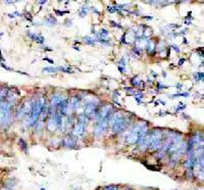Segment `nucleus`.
I'll return each mask as SVG.
<instances>
[{
  "label": "nucleus",
  "instance_id": "obj_2",
  "mask_svg": "<svg viewBox=\"0 0 204 190\" xmlns=\"http://www.w3.org/2000/svg\"><path fill=\"white\" fill-rule=\"evenodd\" d=\"M148 133V127L145 123H139L138 125H136L134 127L131 132L129 133V135L127 136V143L129 144H135L138 142L139 138L142 136V135H145Z\"/></svg>",
  "mask_w": 204,
  "mask_h": 190
},
{
  "label": "nucleus",
  "instance_id": "obj_28",
  "mask_svg": "<svg viewBox=\"0 0 204 190\" xmlns=\"http://www.w3.org/2000/svg\"><path fill=\"white\" fill-rule=\"evenodd\" d=\"M107 10H108L109 12H116V9H114V6H108L107 7Z\"/></svg>",
  "mask_w": 204,
  "mask_h": 190
},
{
  "label": "nucleus",
  "instance_id": "obj_33",
  "mask_svg": "<svg viewBox=\"0 0 204 190\" xmlns=\"http://www.w3.org/2000/svg\"><path fill=\"white\" fill-rule=\"evenodd\" d=\"M44 59H45V60H47V61H49L50 64H54V63H53V60L49 59V58H44Z\"/></svg>",
  "mask_w": 204,
  "mask_h": 190
},
{
  "label": "nucleus",
  "instance_id": "obj_22",
  "mask_svg": "<svg viewBox=\"0 0 204 190\" xmlns=\"http://www.w3.org/2000/svg\"><path fill=\"white\" fill-rule=\"evenodd\" d=\"M194 77H195L196 81H203V79H204V75H203V73H202V72H198V73H196V74L194 75Z\"/></svg>",
  "mask_w": 204,
  "mask_h": 190
},
{
  "label": "nucleus",
  "instance_id": "obj_8",
  "mask_svg": "<svg viewBox=\"0 0 204 190\" xmlns=\"http://www.w3.org/2000/svg\"><path fill=\"white\" fill-rule=\"evenodd\" d=\"M61 144L64 147L73 148L76 146V140H75V138L72 136H65L64 139L61 140Z\"/></svg>",
  "mask_w": 204,
  "mask_h": 190
},
{
  "label": "nucleus",
  "instance_id": "obj_13",
  "mask_svg": "<svg viewBox=\"0 0 204 190\" xmlns=\"http://www.w3.org/2000/svg\"><path fill=\"white\" fill-rule=\"evenodd\" d=\"M80 101H81V97L80 96H74L70 99V105H72L73 109H78L80 105Z\"/></svg>",
  "mask_w": 204,
  "mask_h": 190
},
{
  "label": "nucleus",
  "instance_id": "obj_25",
  "mask_svg": "<svg viewBox=\"0 0 204 190\" xmlns=\"http://www.w3.org/2000/svg\"><path fill=\"white\" fill-rule=\"evenodd\" d=\"M55 13H56L57 16H64V14L69 13V10H65V12H60V10H57V9H55Z\"/></svg>",
  "mask_w": 204,
  "mask_h": 190
},
{
  "label": "nucleus",
  "instance_id": "obj_6",
  "mask_svg": "<svg viewBox=\"0 0 204 190\" xmlns=\"http://www.w3.org/2000/svg\"><path fill=\"white\" fill-rule=\"evenodd\" d=\"M108 127V120H99L97 124H96L94 133L97 137L102 136L105 133V131Z\"/></svg>",
  "mask_w": 204,
  "mask_h": 190
},
{
  "label": "nucleus",
  "instance_id": "obj_20",
  "mask_svg": "<svg viewBox=\"0 0 204 190\" xmlns=\"http://www.w3.org/2000/svg\"><path fill=\"white\" fill-rule=\"evenodd\" d=\"M152 34V29L149 27H145V30H143V38H148L150 37Z\"/></svg>",
  "mask_w": 204,
  "mask_h": 190
},
{
  "label": "nucleus",
  "instance_id": "obj_35",
  "mask_svg": "<svg viewBox=\"0 0 204 190\" xmlns=\"http://www.w3.org/2000/svg\"><path fill=\"white\" fill-rule=\"evenodd\" d=\"M124 190H135V189H133V188H130V187H128V188H125Z\"/></svg>",
  "mask_w": 204,
  "mask_h": 190
},
{
  "label": "nucleus",
  "instance_id": "obj_31",
  "mask_svg": "<svg viewBox=\"0 0 204 190\" xmlns=\"http://www.w3.org/2000/svg\"><path fill=\"white\" fill-rule=\"evenodd\" d=\"M26 17H27V20H29L30 21H32V16L30 13H26Z\"/></svg>",
  "mask_w": 204,
  "mask_h": 190
},
{
  "label": "nucleus",
  "instance_id": "obj_5",
  "mask_svg": "<svg viewBox=\"0 0 204 190\" xmlns=\"http://www.w3.org/2000/svg\"><path fill=\"white\" fill-rule=\"evenodd\" d=\"M112 112H113V107L110 104L103 105L101 108L98 109L97 114H96V118L99 120H108L113 115Z\"/></svg>",
  "mask_w": 204,
  "mask_h": 190
},
{
  "label": "nucleus",
  "instance_id": "obj_1",
  "mask_svg": "<svg viewBox=\"0 0 204 190\" xmlns=\"http://www.w3.org/2000/svg\"><path fill=\"white\" fill-rule=\"evenodd\" d=\"M109 124L114 133L121 134L128 128L130 120L126 116L122 115L121 112H116V114H113L111 116Z\"/></svg>",
  "mask_w": 204,
  "mask_h": 190
},
{
  "label": "nucleus",
  "instance_id": "obj_34",
  "mask_svg": "<svg viewBox=\"0 0 204 190\" xmlns=\"http://www.w3.org/2000/svg\"><path fill=\"white\" fill-rule=\"evenodd\" d=\"M144 19H147V20H152L153 19V17H143Z\"/></svg>",
  "mask_w": 204,
  "mask_h": 190
},
{
  "label": "nucleus",
  "instance_id": "obj_16",
  "mask_svg": "<svg viewBox=\"0 0 204 190\" xmlns=\"http://www.w3.org/2000/svg\"><path fill=\"white\" fill-rule=\"evenodd\" d=\"M47 129L49 131H55L57 129V125H56V123H55V121H54L53 118L50 119L47 122Z\"/></svg>",
  "mask_w": 204,
  "mask_h": 190
},
{
  "label": "nucleus",
  "instance_id": "obj_9",
  "mask_svg": "<svg viewBox=\"0 0 204 190\" xmlns=\"http://www.w3.org/2000/svg\"><path fill=\"white\" fill-rule=\"evenodd\" d=\"M85 125H82V124L77 123L75 127H74V131H73V134L75 135L76 137H81L83 136L84 133H85Z\"/></svg>",
  "mask_w": 204,
  "mask_h": 190
},
{
  "label": "nucleus",
  "instance_id": "obj_12",
  "mask_svg": "<svg viewBox=\"0 0 204 190\" xmlns=\"http://www.w3.org/2000/svg\"><path fill=\"white\" fill-rule=\"evenodd\" d=\"M64 99V97L62 96L61 94H54L52 98H51V105H52V107H56L59 102L62 101Z\"/></svg>",
  "mask_w": 204,
  "mask_h": 190
},
{
  "label": "nucleus",
  "instance_id": "obj_10",
  "mask_svg": "<svg viewBox=\"0 0 204 190\" xmlns=\"http://www.w3.org/2000/svg\"><path fill=\"white\" fill-rule=\"evenodd\" d=\"M56 107L59 108V112H60L62 116L65 115L66 112H68V108H69V101H68V99H65V98H64V100L59 102Z\"/></svg>",
  "mask_w": 204,
  "mask_h": 190
},
{
  "label": "nucleus",
  "instance_id": "obj_32",
  "mask_svg": "<svg viewBox=\"0 0 204 190\" xmlns=\"http://www.w3.org/2000/svg\"><path fill=\"white\" fill-rule=\"evenodd\" d=\"M184 63H185V58H181L180 61H179V64H180V65H182V64H183Z\"/></svg>",
  "mask_w": 204,
  "mask_h": 190
},
{
  "label": "nucleus",
  "instance_id": "obj_38",
  "mask_svg": "<svg viewBox=\"0 0 204 190\" xmlns=\"http://www.w3.org/2000/svg\"><path fill=\"white\" fill-rule=\"evenodd\" d=\"M41 190H44V189H43V188H42V189H41Z\"/></svg>",
  "mask_w": 204,
  "mask_h": 190
},
{
  "label": "nucleus",
  "instance_id": "obj_24",
  "mask_svg": "<svg viewBox=\"0 0 204 190\" xmlns=\"http://www.w3.org/2000/svg\"><path fill=\"white\" fill-rule=\"evenodd\" d=\"M103 190H120V186H117V185H108V186H106V187H104V189Z\"/></svg>",
  "mask_w": 204,
  "mask_h": 190
},
{
  "label": "nucleus",
  "instance_id": "obj_4",
  "mask_svg": "<svg viewBox=\"0 0 204 190\" xmlns=\"http://www.w3.org/2000/svg\"><path fill=\"white\" fill-rule=\"evenodd\" d=\"M42 112V107H40L39 102L35 101L32 103V111L30 114V126H34L38 122V119Z\"/></svg>",
  "mask_w": 204,
  "mask_h": 190
},
{
  "label": "nucleus",
  "instance_id": "obj_11",
  "mask_svg": "<svg viewBox=\"0 0 204 190\" xmlns=\"http://www.w3.org/2000/svg\"><path fill=\"white\" fill-rule=\"evenodd\" d=\"M28 36L30 38H31L33 41H35L37 43H44V41H45V39H44V37L42 35H40V34H37V33H31V32H28Z\"/></svg>",
  "mask_w": 204,
  "mask_h": 190
},
{
  "label": "nucleus",
  "instance_id": "obj_7",
  "mask_svg": "<svg viewBox=\"0 0 204 190\" xmlns=\"http://www.w3.org/2000/svg\"><path fill=\"white\" fill-rule=\"evenodd\" d=\"M137 143L139 144V147L141 150H146L148 148V146H149V133H147L145 135H142Z\"/></svg>",
  "mask_w": 204,
  "mask_h": 190
},
{
  "label": "nucleus",
  "instance_id": "obj_37",
  "mask_svg": "<svg viewBox=\"0 0 204 190\" xmlns=\"http://www.w3.org/2000/svg\"><path fill=\"white\" fill-rule=\"evenodd\" d=\"M74 190H79V189H78V188H76V189H74Z\"/></svg>",
  "mask_w": 204,
  "mask_h": 190
},
{
  "label": "nucleus",
  "instance_id": "obj_19",
  "mask_svg": "<svg viewBox=\"0 0 204 190\" xmlns=\"http://www.w3.org/2000/svg\"><path fill=\"white\" fill-rule=\"evenodd\" d=\"M88 12H89V7H88V6H83V7H82V8L80 9L79 14H80L81 17H84L87 16Z\"/></svg>",
  "mask_w": 204,
  "mask_h": 190
},
{
  "label": "nucleus",
  "instance_id": "obj_3",
  "mask_svg": "<svg viewBox=\"0 0 204 190\" xmlns=\"http://www.w3.org/2000/svg\"><path fill=\"white\" fill-rule=\"evenodd\" d=\"M163 140H164V138H163L161 130H153L151 133H149V146H148V148L152 149V150L161 149Z\"/></svg>",
  "mask_w": 204,
  "mask_h": 190
},
{
  "label": "nucleus",
  "instance_id": "obj_26",
  "mask_svg": "<svg viewBox=\"0 0 204 190\" xmlns=\"http://www.w3.org/2000/svg\"><path fill=\"white\" fill-rule=\"evenodd\" d=\"M184 108H186V104H184V103H180L179 104V107H178L176 108V111L177 112H179V111H182V109H184Z\"/></svg>",
  "mask_w": 204,
  "mask_h": 190
},
{
  "label": "nucleus",
  "instance_id": "obj_14",
  "mask_svg": "<svg viewBox=\"0 0 204 190\" xmlns=\"http://www.w3.org/2000/svg\"><path fill=\"white\" fill-rule=\"evenodd\" d=\"M44 24H45V26H47V27H52V26H55L57 24V21L52 16H49L48 17H46L45 21H44Z\"/></svg>",
  "mask_w": 204,
  "mask_h": 190
},
{
  "label": "nucleus",
  "instance_id": "obj_21",
  "mask_svg": "<svg viewBox=\"0 0 204 190\" xmlns=\"http://www.w3.org/2000/svg\"><path fill=\"white\" fill-rule=\"evenodd\" d=\"M85 39V42L87 43V44H90V45H94L96 43V40L94 38L90 37V36H86V37H84Z\"/></svg>",
  "mask_w": 204,
  "mask_h": 190
},
{
  "label": "nucleus",
  "instance_id": "obj_15",
  "mask_svg": "<svg viewBox=\"0 0 204 190\" xmlns=\"http://www.w3.org/2000/svg\"><path fill=\"white\" fill-rule=\"evenodd\" d=\"M53 119L55 121V123H56L57 128H61L62 127V115L60 112H55Z\"/></svg>",
  "mask_w": 204,
  "mask_h": 190
},
{
  "label": "nucleus",
  "instance_id": "obj_27",
  "mask_svg": "<svg viewBox=\"0 0 204 190\" xmlns=\"http://www.w3.org/2000/svg\"><path fill=\"white\" fill-rule=\"evenodd\" d=\"M20 16H21V13H20V12L9 13V17H20Z\"/></svg>",
  "mask_w": 204,
  "mask_h": 190
},
{
  "label": "nucleus",
  "instance_id": "obj_18",
  "mask_svg": "<svg viewBox=\"0 0 204 190\" xmlns=\"http://www.w3.org/2000/svg\"><path fill=\"white\" fill-rule=\"evenodd\" d=\"M18 143H20L21 149H23V150H25V152L28 154V153H29V150H28V144H27V142H26V141L23 139V138H21V139L18 140Z\"/></svg>",
  "mask_w": 204,
  "mask_h": 190
},
{
  "label": "nucleus",
  "instance_id": "obj_36",
  "mask_svg": "<svg viewBox=\"0 0 204 190\" xmlns=\"http://www.w3.org/2000/svg\"><path fill=\"white\" fill-rule=\"evenodd\" d=\"M2 190H10V189H8V188H3Z\"/></svg>",
  "mask_w": 204,
  "mask_h": 190
},
{
  "label": "nucleus",
  "instance_id": "obj_29",
  "mask_svg": "<svg viewBox=\"0 0 204 190\" xmlns=\"http://www.w3.org/2000/svg\"><path fill=\"white\" fill-rule=\"evenodd\" d=\"M110 24H111V26H112V27H117V28H121L120 25H117V24L116 23V21H110Z\"/></svg>",
  "mask_w": 204,
  "mask_h": 190
},
{
  "label": "nucleus",
  "instance_id": "obj_17",
  "mask_svg": "<svg viewBox=\"0 0 204 190\" xmlns=\"http://www.w3.org/2000/svg\"><path fill=\"white\" fill-rule=\"evenodd\" d=\"M131 82H132V85L133 86H135V87H144V82L142 81V80H140L138 79V77H135V78H133L131 80Z\"/></svg>",
  "mask_w": 204,
  "mask_h": 190
},
{
  "label": "nucleus",
  "instance_id": "obj_30",
  "mask_svg": "<svg viewBox=\"0 0 204 190\" xmlns=\"http://www.w3.org/2000/svg\"><path fill=\"white\" fill-rule=\"evenodd\" d=\"M172 47H173V50H176V51H177V52H178V53H179V52H180V49H179V46H178V45H173Z\"/></svg>",
  "mask_w": 204,
  "mask_h": 190
},
{
  "label": "nucleus",
  "instance_id": "obj_23",
  "mask_svg": "<svg viewBox=\"0 0 204 190\" xmlns=\"http://www.w3.org/2000/svg\"><path fill=\"white\" fill-rule=\"evenodd\" d=\"M43 72H49V73H56L58 72V68H53V67H48V68H44Z\"/></svg>",
  "mask_w": 204,
  "mask_h": 190
}]
</instances>
